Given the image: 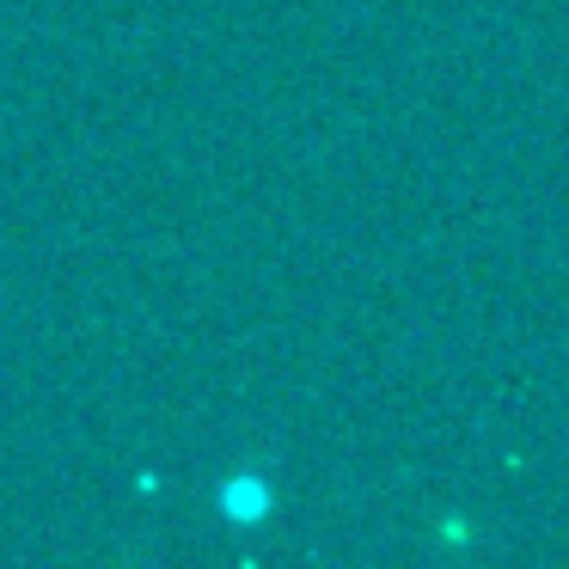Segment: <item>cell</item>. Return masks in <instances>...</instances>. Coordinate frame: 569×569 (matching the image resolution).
<instances>
[{
    "label": "cell",
    "mask_w": 569,
    "mask_h": 569,
    "mask_svg": "<svg viewBox=\"0 0 569 569\" xmlns=\"http://www.w3.org/2000/svg\"><path fill=\"white\" fill-rule=\"evenodd\" d=\"M270 502H276V496H270V483H263V478H251V471H246V478H233V490L221 496L227 520H239V527H258V520L270 515Z\"/></svg>",
    "instance_id": "cell-1"
}]
</instances>
